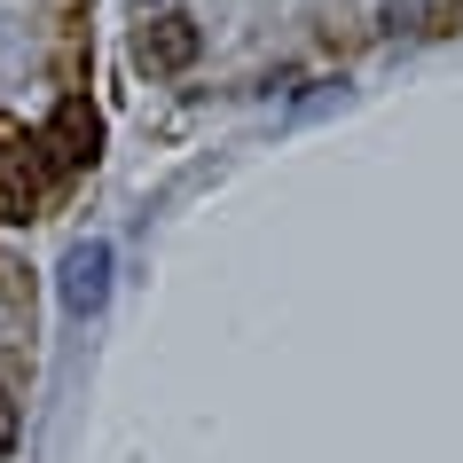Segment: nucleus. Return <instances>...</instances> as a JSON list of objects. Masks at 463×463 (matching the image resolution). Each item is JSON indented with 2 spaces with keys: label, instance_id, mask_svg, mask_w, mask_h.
I'll list each match as a JSON object with an SVG mask.
<instances>
[{
  "label": "nucleus",
  "instance_id": "obj_1",
  "mask_svg": "<svg viewBox=\"0 0 463 463\" xmlns=\"http://www.w3.org/2000/svg\"><path fill=\"white\" fill-rule=\"evenodd\" d=\"M196 55H204V32H196V16H149L142 32H134V63L142 71H189Z\"/></svg>",
  "mask_w": 463,
  "mask_h": 463
},
{
  "label": "nucleus",
  "instance_id": "obj_2",
  "mask_svg": "<svg viewBox=\"0 0 463 463\" xmlns=\"http://www.w3.org/2000/svg\"><path fill=\"white\" fill-rule=\"evenodd\" d=\"M102 298H110V244L87 236V244L63 251V307L87 322V315H102Z\"/></svg>",
  "mask_w": 463,
  "mask_h": 463
},
{
  "label": "nucleus",
  "instance_id": "obj_3",
  "mask_svg": "<svg viewBox=\"0 0 463 463\" xmlns=\"http://www.w3.org/2000/svg\"><path fill=\"white\" fill-rule=\"evenodd\" d=\"M48 149H55V165H95V149H102V118L87 110V102H63L55 110V134H48Z\"/></svg>",
  "mask_w": 463,
  "mask_h": 463
},
{
  "label": "nucleus",
  "instance_id": "obj_4",
  "mask_svg": "<svg viewBox=\"0 0 463 463\" xmlns=\"http://www.w3.org/2000/svg\"><path fill=\"white\" fill-rule=\"evenodd\" d=\"M0 220H8V228L32 220V165H24V142H16L8 118H0Z\"/></svg>",
  "mask_w": 463,
  "mask_h": 463
},
{
  "label": "nucleus",
  "instance_id": "obj_5",
  "mask_svg": "<svg viewBox=\"0 0 463 463\" xmlns=\"http://www.w3.org/2000/svg\"><path fill=\"white\" fill-rule=\"evenodd\" d=\"M432 0H385V32H424Z\"/></svg>",
  "mask_w": 463,
  "mask_h": 463
},
{
  "label": "nucleus",
  "instance_id": "obj_6",
  "mask_svg": "<svg viewBox=\"0 0 463 463\" xmlns=\"http://www.w3.org/2000/svg\"><path fill=\"white\" fill-rule=\"evenodd\" d=\"M16 432H24V424H16V401L0 392V456H16Z\"/></svg>",
  "mask_w": 463,
  "mask_h": 463
},
{
  "label": "nucleus",
  "instance_id": "obj_7",
  "mask_svg": "<svg viewBox=\"0 0 463 463\" xmlns=\"http://www.w3.org/2000/svg\"><path fill=\"white\" fill-rule=\"evenodd\" d=\"M142 8H157V16H173V0H142Z\"/></svg>",
  "mask_w": 463,
  "mask_h": 463
}]
</instances>
